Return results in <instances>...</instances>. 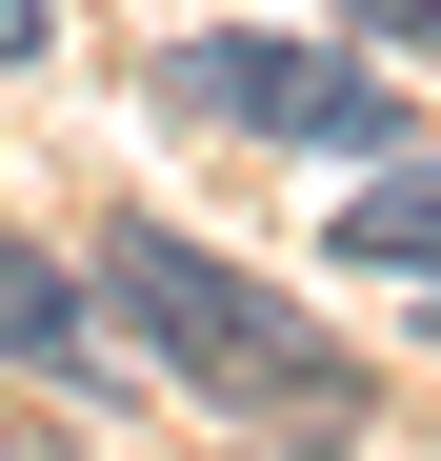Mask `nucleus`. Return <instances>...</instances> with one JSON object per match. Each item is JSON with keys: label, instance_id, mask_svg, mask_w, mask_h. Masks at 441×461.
Returning <instances> with one entry per match:
<instances>
[{"label": "nucleus", "instance_id": "obj_4", "mask_svg": "<svg viewBox=\"0 0 441 461\" xmlns=\"http://www.w3.org/2000/svg\"><path fill=\"white\" fill-rule=\"evenodd\" d=\"M60 60V0H0V81H40Z\"/></svg>", "mask_w": 441, "mask_h": 461}, {"label": "nucleus", "instance_id": "obj_3", "mask_svg": "<svg viewBox=\"0 0 441 461\" xmlns=\"http://www.w3.org/2000/svg\"><path fill=\"white\" fill-rule=\"evenodd\" d=\"M0 361H40V381L101 361V321H81V281H60V261H0Z\"/></svg>", "mask_w": 441, "mask_h": 461}, {"label": "nucleus", "instance_id": "obj_1", "mask_svg": "<svg viewBox=\"0 0 441 461\" xmlns=\"http://www.w3.org/2000/svg\"><path fill=\"white\" fill-rule=\"evenodd\" d=\"M101 301H121L140 361H181V402H241V421H302V441H341L361 402H382L281 281H241L220 241H181V221H121V241H101Z\"/></svg>", "mask_w": 441, "mask_h": 461}, {"label": "nucleus", "instance_id": "obj_5", "mask_svg": "<svg viewBox=\"0 0 441 461\" xmlns=\"http://www.w3.org/2000/svg\"><path fill=\"white\" fill-rule=\"evenodd\" d=\"M341 21H361V41H441V0H341Z\"/></svg>", "mask_w": 441, "mask_h": 461}, {"label": "nucleus", "instance_id": "obj_2", "mask_svg": "<svg viewBox=\"0 0 441 461\" xmlns=\"http://www.w3.org/2000/svg\"><path fill=\"white\" fill-rule=\"evenodd\" d=\"M161 101L220 140H302V161H382V121H401V81H361L341 41H241V21L161 41Z\"/></svg>", "mask_w": 441, "mask_h": 461}, {"label": "nucleus", "instance_id": "obj_6", "mask_svg": "<svg viewBox=\"0 0 441 461\" xmlns=\"http://www.w3.org/2000/svg\"><path fill=\"white\" fill-rule=\"evenodd\" d=\"M0 461H60V441H0Z\"/></svg>", "mask_w": 441, "mask_h": 461}]
</instances>
